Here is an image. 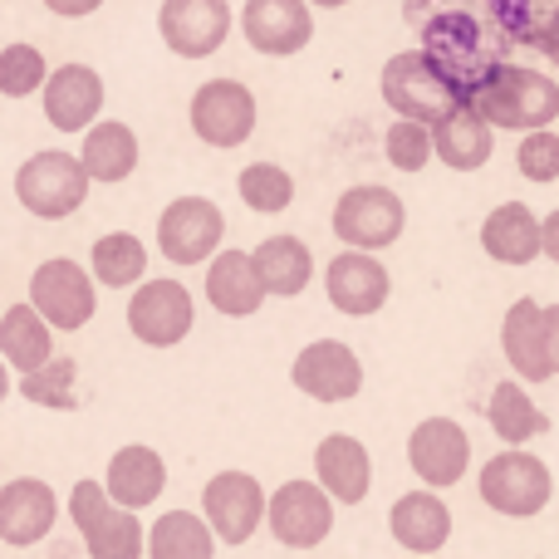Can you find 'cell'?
Segmentation results:
<instances>
[{
	"instance_id": "cell-1",
	"label": "cell",
	"mask_w": 559,
	"mask_h": 559,
	"mask_svg": "<svg viewBox=\"0 0 559 559\" xmlns=\"http://www.w3.org/2000/svg\"><path fill=\"white\" fill-rule=\"evenodd\" d=\"M472 108L501 133H545V128L559 118V84L540 69L525 64H496L491 74L476 84Z\"/></svg>"
},
{
	"instance_id": "cell-2",
	"label": "cell",
	"mask_w": 559,
	"mask_h": 559,
	"mask_svg": "<svg viewBox=\"0 0 559 559\" xmlns=\"http://www.w3.org/2000/svg\"><path fill=\"white\" fill-rule=\"evenodd\" d=\"M423 55L432 59V64L442 69L456 88H462L466 104H472L476 84H481V79L501 64V55H496L486 25L476 15H466V10H456V5L452 10H437V15L423 20Z\"/></svg>"
},
{
	"instance_id": "cell-3",
	"label": "cell",
	"mask_w": 559,
	"mask_h": 559,
	"mask_svg": "<svg viewBox=\"0 0 559 559\" xmlns=\"http://www.w3.org/2000/svg\"><path fill=\"white\" fill-rule=\"evenodd\" d=\"M378 88H383V104L393 108L397 118H407V123H427V128H437L452 108L466 104L462 88H456L452 79L423 55V49H403V55L388 59L383 74H378Z\"/></svg>"
},
{
	"instance_id": "cell-4",
	"label": "cell",
	"mask_w": 559,
	"mask_h": 559,
	"mask_svg": "<svg viewBox=\"0 0 559 559\" xmlns=\"http://www.w3.org/2000/svg\"><path fill=\"white\" fill-rule=\"evenodd\" d=\"M69 521H74L88 559H143L147 555L143 521L133 511H123V506H114L104 481H79L69 491Z\"/></svg>"
},
{
	"instance_id": "cell-5",
	"label": "cell",
	"mask_w": 559,
	"mask_h": 559,
	"mask_svg": "<svg viewBox=\"0 0 559 559\" xmlns=\"http://www.w3.org/2000/svg\"><path fill=\"white\" fill-rule=\"evenodd\" d=\"M88 182L94 177L84 173L74 153H59V147H45V153L25 157L15 173V197L29 216L39 222H64L79 206L88 202Z\"/></svg>"
},
{
	"instance_id": "cell-6",
	"label": "cell",
	"mask_w": 559,
	"mask_h": 559,
	"mask_svg": "<svg viewBox=\"0 0 559 559\" xmlns=\"http://www.w3.org/2000/svg\"><path fill=\"white\" fill-rule=\"evenodd\" d=\"M481 501L491 506L496 515H511V521H531V515H540L545 506H550L555 496V476L550 466L540 462L535 452H496L491 462L481 466Z\"/></svg>"
},
{
	"instance_id": "cell-7",
	"label": "cell",
	"mask_w": 559,
	"mask_h": 559,
	"mask_svg": "<svg viewBox=\"0 0 559 559\" xmlns=\"http://www.w3.org/2000/svg\"><path fill=\"white\" fill-rule=\"evenodd\" d=\"M407 226V206L393 187H348L334 206V236L348 251H388Z\"/></svg>"
},
{
	"instance_id": "cell-8",
	"label": "cell",
	"mask_w": 559,
	"mask_h": 559,
	"mask_svg": "<svg viewBox=\"0 0 559 559\" xmlns=\"http://www.w3.org/2000/svg\"><path fill=\"white\" fill-rule=\"evenodd\" d=\"M197 324V299L182 280H143L128 299V329L138 344L147 348H173L192 334Z\"/></svg>"
},
{
	"instance_id": "cell-9",
	"label": "cell",
	"mask_w": 559,
	"mask_h": 559,
	"mask_svg": "<svg viewBox=\"0 0 559 559\" xmlns=\"http://www.w3.org/2000/svg\"><path fill=\"white\" fill-rule=\"evenodd\" d=\"M226 216L206 197H177L163 216H157V251L173 265H206L222 255Z\"/></svg>"
},
{
	"instance_id": "cell-10",
	"label": "cell",
	"mask_w": 559,
	"mask_h": 559,
	"mask_svg": "<svg viewBox=\"0 0 559 559\" xmlns=\"http://www.w3.org/2000/svg\"><path fill=\"white\" fill-rule=\"evenodd\" d=\"M192 133L206 147H241L255 133V94L241 79H206L192 94Z\"/></svg>"
},
{
	"instance_id": "cell-11",
	"label": "cell",
	"mask_w": 559,
	"mask_h": 559,
	"mask_svg": "<svg viewBox=\"0 0 559 559\" xmlns=\"http://www.w3.org/2000/svg\"><path fill=\"white\" fill-rule=\"evenodd\" d=\"M265 525H271V535L285 550H314L334 531V496L319 481H285L271 496Z\"/></svg>"
},
{
	"instance_id": "cell-12",
	"label": "cell",
	"mask_w": 559,
	"mask_h": 559,
	"mask_svg": "<svg viewBox=\"0 0 559 559\" xmlns=\"http://www.w3.org/2000/svg\"><path fill=\"white\" fill-rule=\"evenodd\" d=\"M265 511H271V501H265L261 481H255L251 472H216L212 481H206V491H202L206 525H212L216 540H226V545L251 540V535L261 531Z\"/></svg>"
},
{
	"instance_id": "cell-13",
	"label": "cell",
	"mask_w": 559,
	"mask_h": 559,
	"mask_svg": "<svg viewBox=\"0 0 559 559\" xmlns=\"http://www.w3.org/2000/svg\"><path fill=\"white\" fill-rule=\"evenodd\" d=\"M29 305L39 309V319H45L49 329L74 334V329H84L88 319H94V275H88L84 265L64 261V255L45 261L29 275Z\"/></svg>"
},
{
	"instance_id": "cell-14",
	"label": "cell",
	"mask_w": 559,
	"mask_h": 559,
	"mask_svg": "<svg viewBox=\"0 0 559 559\" xmlns=\"http://www.w3.org/2000/svg\"><path fill=\"white\" fill-rule=\"evenodd\" d=\"M407 466L417 472V481H423L427 491L456 486L466 476V466H472V437H466V427L452 423V417H427V423H417L413 437H407Z\"/></svg>"
},
{
	"instance_id": "cell-15",
	"label": "cell",
	"mask_w": 559,
	"mask_h": 559,
	"mask_svg": "<svg viewBox=\"0 0 559 559\" xmlns=\"http://www.w3.org/2000/svg\"><path fill=\"white\" fill-rule=\"evenodd\" d=\"M289 383L305 397H314V403H348L364 388V364L338 338H314V344L299 348L295 368H289Z\"/></svg>"
},
{
	"instance_id": "cell-16",
	"label": "cell",
	"mask_w": 559,
	"mask_h": 559,
	"mask_svg": "<svg viewBox=\"0 0 559 559\" xmlns=\"http://www.w3.org/2000/svg\"><path fill=\"white\" fill-rule=\"evenodd\" d=\"M163 45L182 59H206L231 35V5L226 0H163L157 10Z\"/></svg>"
},
{
	"instance_id": "cell-17",
	"label": "cell",
	"mask_w": 559,
	"mask_h": 559,
	"mask_svg": "<svg viewBox=\"0 0 559 559\" xmlns=\"http://www.w3.org/2000/svg\"><path fill=\"white\" fill-rule=\"evenodd\" d=\"M324 289H329V305L348 319H368L388 305L393 295V275L378 255H364V251H338L324 271Z\"/></svg>"
},
{
	"instance_id": "cell-18",
	"label": "cell",
	"mask_w": 559,
	"mask_h": 559,
	"mask_svg": "<svg viewBox=\"0 0 559 559\" xmlns=\"http://www.w3.org/2000/svg\"><path fill=\"white\" fill-rule=\"evenodd\" d=\"M241 29L255 55L285 59L314 39V15H309V0H246Z\"/></svg>"
},
{
	"instance_id": "cell-19",
	"label": "cell",
	"mask_w": 559,
	"mask_h": 559,
	"mask_svg": "<svg viewBox=\"0 0 559 559\" xmlns=\"http://www.w3.org/2000/svg\"><path fill=\"white\" fill-rule=\"evenodd\" d=\"M59 521V496L49 481L39 476H20V481L0 486V540L25 550V545H39Z\"/></svg>"
},
{
	"instance_id": "cell-20",
	"label": "cell",
	"mask_w": 559,
	"mask_h": 559,
	"mask_svg": "<svg viewBox=\"0 0 559 559\" xmlns=\"http://www.w3.org/2000/svg\"><path fill=\"white\" fill-rule=\"evenodd\" d=\"M98 108H104V79H98V69L64 64L49 74L45 118L59 133H88V128H98Z\"/></svg>"
},
{
	"instance_id": "cell-21",
	"label": "cell",
	"mask_w": 559,
	"mask_h": 559,
	"mask_svg": "<svg viewBox=\"0 0 559 559\" xmlns=\"http://www.w3.org/2000/svg\"><path fill=\"white\" fill-rule=\"evenodd\" d=\"M314 481L334 496V506H358L373 486V456L358 437L348 432H329L314 447Z\"/></svg>"
},
{
	"instance_id": "cell-22",
	"label": "cell",
	"mask_w": 559,
	"mask_h": 559,
	"mask_svg": "<svg viewBox=\"0 0 559 559\" xmlns=\"http://www.w3.org/2000/svg\"><path fill=\"white\" fill-rule=\"evenodd\" d=\"M501 348H506V364L515 368L521 383H545V378H555L550 338H545V305L515 299L501 319Z\"/></svg>"
},
{
	"instance_id": "cell-23",
	"label": "cell",
	"mask_w": 559,
	"mask_h": 559,
	"mask_svg": "<svg viewBox=\"0 0 559 559\" xmlns=\"http://www.w3.org/2000/svg\"><path fill=\"white\" fill-rule=\"evenodd\" d=\"M388 531L407 555H437L452 540V511L437 491H407L388 511Z\"/></svg>"
},
{
	"instance_id": "cell-24",
	"label": "cell",
	"mask_w": 559,
	"mask_h": 559,
	"mask_svg": "<svg viewBox=\"0 0 559 559\" xmlns=\"http://www.w3.org/2000/svg\"><path fill=\"white\" fill-rule=\"evenodd\" d=\"M167 486V462L153 452V447L133 442V447H118L114 456H108V476H104V491L114 496V506H123V511H143V506H153L157 496H163Z\"/></svg>"
},
{
	"instance_id": "cell-25",
	"label": "cell",
	"mask_w": 559,
	"mask_h": 559,
	"mask_svg": "<svg viewBox=\"0 0 559 559\" xmlns=\"http://www.w3.org/2000/svg\"><path fill=\"white\" fill-rule=\"evenodd\" d=\"M481 251L501 265H531L545 255V222L525 202H501L481 226Z\"/></svg>"
},
{
	"instance_id": "cell-26",
	"label": "cell",
	"mask_w": 559,
	"mask_h": 559,
	"mask_svg": "<svg viewBox=\"0 0 559 559\" xmlns=\"http://www.w3.org/2000/svg\"><path fill=\"white\" fill-rule=\"evenodd\" d=\"M206 299L216 305V314L226 319H251L265 305V280L255 271L251 251H222L206 265Z\"/></svg>"
},
{
	"instance_id": "cell-27",
	"label": "cell",
	"mask_w": 559,
	"mask_h": 559,
	"mask_svg": "<svg viewBox=\"0 0 559 559\" xmlns=\"http://www.w3.org/2000/svg\"><path fill=\"white\" fill-rule=\"evenodd\" d=\"M432 147L452 173H476V167H486L496 153V128L486 123L472 104H462L432 128Z\"/></svg>"
},
{
	"instance_id": "cell-28",
	"label": "cell",
	"mask_w": 559,
	"mask_h": 559,
	"mask_svg": "<svg viewBox=\"0 0 559 559\" xmlns=\"http://www.w3.org/2000/svg\"><path fill=\"white\" fill-rule=\"evenodd\" d=\"M0 358H5L10 368H20V378L25 373H39L45 364H55V334H49V324L39 319L35 305H10L5 314H0Z\"/></svg>"
},
{
	"instance_id": "cell-29",
	"label": "cell",
	"mask_w": 559,
	"mask_h": 559,
	"mask_svg": "<svg viewBox=\"0 0 559 559\" xmlns=\"http://www.w3.org/2000/svg\"><path fill=\"white\" fill-rule=\"evenodd\" d=\"M251 255H255V271L265 280V295L295 299L314 280V255H309V246L299 236H265Z\"/></svg>"
},
{
	"instance_id": "cell-30",
	"label": "cell",
	"mask_w": 559,
	"mask_h": 559,
	"mask_svg": "<svg viewBox=\"0 0 559 559\" xmlns=\"http://www.w3.org/2000/svg\"><path fill=\"white\" fill-rule=\"evenodd\" d=\"M79 163L94 182H123L138 167V133L128 123H98L84 133V147H79Z\"/></svg>"
},
{
	"instance_id": "cell-31",
	"label": "cell",
	"mask_w": 559,
	"mask_h": 559,
	"mask_svg": "<svg viewBox=\"0 0 559 559\" xmlns=\"http://www.w3.org/2000/svg\"><path fill=\"white\" fill-rule=\"evenodd\" d=\"M147 559H216V531L206 515L167 511L147 531Z\"/></svg>"
},
{
	"instance_id": "cell-32",
	"label": "cell",
	"mask_w": 559,
	"mask_h": 559,
	"mask_svg": "<svg viewBox=\"0 0 559 559\" xmlns=\"http://www.w3.org/2000/svg\"><path fill=\"white\" fill-rule=\"evenodd\" d=\"M486 417H491V432L501 437L511 452H521L525 442L550 432V417L531 403V393H525L521 383H496L491 403H486Z\"/></svg>"
},
{
	"instance_id": "cell-33",
	"label": "cell",
	"mask_w": 559,
	"mask_h": 559,
	"mask_svg": "<svg viewBox=\"0 0 559 559\" xmlns=\"http://www.w3.org/2000/svg\"><path fill=\"white\" fill-rule=\"evenodd\" d=\"M147 275V251L133 231H108L94 241V280L108 289H128L143 285Z\"/></svg>"
},
{
	"instance_id": "cell-34",
	"label": "cell",
	"mask_w": 559,
	"mask_h": 559,
	"mask_svg": "<svg viewBox=\"0 0 559 559\" xmlns=\"http://www.w3.org/2000/svg\"><path fill=\"white\" fill-rule=\"evenodd\" d=\"M236 187H241V202L261 216H280L289 202H295V177L275 163H251L241 177H236Z\"/></svg>"
},
{
	"instance_id": "cell-35",
	"label": "cell",
	"mask_w": 559,
	"mask_h": 559,
	"mask_svg": "<svg viewBox=\"0 0 559 559\" xmlns=\"http://www.w3.org/2000/svg\"><path fill=\"white\" fill-rule=\"evenodd\" d=\"M74 383H79V364L74 358H55V364H45L39 373H25L15 388L25 403L49 407V413H69V407H74Z\"/></svg>"
},
{
	"instance_id": "cell-36",
	"label": "cell",
	"mask_w": 559,
	"mask_h": 559,
	"mask_svg": "<svg viewBox=\"0 0 559 559\" xmlns=\"http://www.w3.org/2000/svg\"><path fill=\"white\" fill-rule=\"evenodd\" d=\"M45 84H49V64L35 45H5L0 49V94L5 98L45 94Z\"/></svg>"
},
{
	"instance_id": "cell-37",
	"label": "cell",
	"mask_w": 559,
	"mask_h": 559,
	"mask_svg": "<svg viewBox=\"0 0 559 559\" xmlns=\"http://www.w3.org/2000/svg\"><path fill=\"white\" fill-rule=\"evenodd\" d=\"M383 153H388V163H393L397 173H423V167L437 157V147H432V128L397 118V123L388 128V138H383Z\"/></svg>"
},
{
	"instance_id": "cell-38",
	"label": "cell",
	"mask_w": 559,
	"mask_h": 559,
	"mask_svg": "<svg viewBox=\"0 0 559 559\" xmlns=\"http://www.w3.org/2000/svg\"><path fill=\"white\" fill-rule=\"evenodd\" d=\"M515 167L525 182H559V133H531L515 147Z\"/></svg>"
},
{
	"instance_id": "cell-39",
	"label": "cell",
	"mask_w": 559,
	"mask_h": 559,
	"mask_svg": "<svg viewBox=\"0 0 559 559\" xmlns=\"http://www.w3.org/2000/svg\"><path fill=\"white\" fill-rule=\"evenodd\" d=\"M525 39H531V45H540L545 55H550L555 64H559V5L545 10V15L531 25V35H525Z\"/></svg>"
},
{
	"instance_id": "cell-40",
	"label": "cell",
	"mask_w": 559,
	"mask_h": 559,
	"mask_svg": "<svg viewBox=\"0 0 559 559\" xmlns=\"http://www.w3.org/2000/svg\"><path fill=\"white\" fill-rule=\"evenodd\" d=\"M98 5H104V0H45V10H55V15H64V20H84V15H94Z\"/></svg>"
},
{
	"instance_id": "cell-41",
	"label": "cell",
	"mask_w": 559,
	"mask_h": 559,
	"mask_svg": "<svg viewBox=\"0 0 559 559\" xmlns=\"http://www.w3.org/2000/svg\"><path fill=\"white\" fill-rule=\"evenodd\" d=\"M545 338H550V364L559 378V305H545Z\"/></svg>"
},
{
	"instance_id": "cell-42",
	"label": "cell",
	"mask_w": 559,
	"mask_h": 559,
	"mask_svg": "<svg viewBox=\"0 0 559 559\" xmlns=\"http://www.w3.org/2000/svg\"><path fill=\"white\" fill-rule=\"evenodd\" d=\"M545 255H550V261L559 265V206L550 216H545Z\"/></svg>"
},
{
	"instance_id": "cell-43",
	"label": "cell",
	"mask_w": 559,
	"mask_h": 559,
	"mask_svg": "<svg viewBox=\"0 0 559 559\" xmlns=\"http://www.w3.org/2000/svg\"><path fill=\"white\" fill-rule=\"evenodd\" d=\"M10 388H15V383H10V364H5V358H0V403H5V397H10Z\"/></svg>"
},
{
	"instance_id": "cell-44",
	"label": "cell",
	"mask_w": 559,
	"mask_h": 559,
	"mask_svg": "<svg viewBox=\"0 0 559 559\" xmlns=\"http://www.w3.org/2000/svg\"><path fill=\"white\" fill-rule=\"evenodd\" d=\"M309 5H324V10H344L348 0H309Z\"/></svg>"
}]
</instances>
